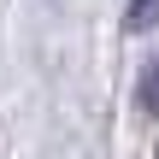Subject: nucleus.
Listing matches in <instances>:
<instances>
[{
	"label": "nucleus",
	"instance_id": "1",
	"mask_svg": "<svg viewBox=\"0 0 159 159\" xmlns=\"http://www.w3.org/2000/svg\"><path fill=\"white\" fill-rule=\"evenodd\" d=\"M124 24H130V30H153V24H159V0H130Z\"/></svg>",
	"mask_w": 159,
	"mask_h": 159
},
{
	"label": "nucleus",
	"instance_id": "2",
	"mask_svg": "<svg viewBox=\"0 0 159 159\" xmlns=\"http://www.w3.org/2000/svg\"><path fill=\"white\" fill-rule=\"evenodd\" d=\"M142 106L159 118V53L148 59V71H142Z\"/></svg>",
	"mask_w": 159,
	"mask_h": 159
}]
</instances>
